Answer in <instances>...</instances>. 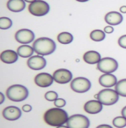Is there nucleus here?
I'll list each match as a JSON object with an SVG mask.
<instances>
[{
  "label": "nucleus",
  "instance_id": "nucleus-33",
  "mask_svg": "<svg viewBox=\"0 0 126 128\" xmlns=\"http://www.w3.org/2000/svg\"><path fill=\"white\" fill-rule=\"evenodd\" d=\"M120 12H121L122 13H126V6H122V7L120 8Z\"/></svg>",
  "mask_w": 126,
  "mask_h": 128
},
{
  "label": "nucleus",
  "instance_id": "nucleus-5",
  "mask_svg": "<svg viewBox=\"0 0 126 128\" xmlns=\"http://www.w3.org/2000/svg\"><path fill=\"white\" fill-rule=\"evenodd\" d=\"M28 10L30 13L36 17H41L45 16L50 11V5L48 2H46L42 0H36L31 4H30L28 6Z\"/></svg>",
  "mask_w": 126,
  "mask_h": 128
},
{
  "label": "nucleus",
  "instance_id": "nucleus-12",
  "mask_svg": "<svg viewBox=\"0 0 126 128\" xmlns=\"http://www.w3.org/2000/svg\"><path fill=\"white\" fill-rule=\"evenodd\" d=\"M35 84L41 88H47L54 82L53 75L48 73H40L35 77Z\"/></svg>",
  "mask_w": 126,
  "mask_h": 128
},
{
  "label": "nucleus",
  "instance_id": "nucleus-21",
  "mask_svg": "<svg viewBox=\"0 0 126 128\" xmlns=\"http://www.w3.org/2000/svg\"><path fill=\"white\" fill-rule=\"evenodd\" d=\"M58 42L59 43H61L63 45H68V44H70L71 42H73V35L69 33V32H61L58 35Z\"/></svg>",
  "mask_w": 126,
  "mask_h": 128
},
{
  "label": "nucleus",
  "instance_id": "nucleus-8",
  "mask_svg": "<svg viewBox=\"0 0 126 128\" xmlns=\"http://www.w3.org/2000/svg\"><path fill=\"white\" fill-rule=\"evenodd\" d=\"M91 86L92 84L89 80L84 77L75 78L74 80L71 81L70 84V87L72 90L76 92H79V94H83V92L89 91V89L91 88Z\"/></svg>",
  "mask_w": 126,
  "mask_h": 128
},
{
  "label": "nucleus",
  "instance_id": "nucleus-26",
  "mask_svg": "<svg viewBox=\"0 0 126 128\" xmlns=\"http://www.w3.org/2000/svg\"><path fill=\"white\" fill-rule=\"evenodd\" d=\"M45 98L46 100L50 101V102H54L58 98V94L54 91H49L47 92H45Z\"/></svg>",
  "mask_w": 126,
  "mask_h": 128
},
{
  "label": "nucleus",
  "instance_id": "nucleus-11",
  "mask_svg": "<svg viewBox=\"0 0 126 128\" xmlns=\"http://www.w3.org/2000/svg\"><path fill=\"white\" fill-rule=\"evenodd\" d=\"M27 66L33 70H40L46 66V60L42 56H32L27 60Z\"/></svg>",
  "mask_w": 126,
  "mask_h": 128
},
{
  "label": "nucleus",
  "instance_id": "nucleus-17",
  "mask_svg": "<svg viewBox=\"0 0 126 128\" xmlns=\"http://www.w3.org/2000/svg\"><path fill=\"white\" fill-rule=\"evenodd\" d=\"M106 22L111 26H116L122 22L123 16L120 14V12H110L105 16Z\"/></svg>",
  "mask_w": 126,
  "mask_h": 128
},
{
  "label": "nucleus",
  "instance_id": "nucleus-18",
  "mask_svg": "<svg viewBox=\"0 0 126 128\" xmlns=\"http://www.w3.org/2000/svg\"><path fill=\"white\" fill-rule=\"evenodd\" d=\"M83 60L86 63L89 64H98L101 60V54L95 50H89L87 51L83 55Z\"/></svg>",
  "mask_w": 126,
  "mask_h": 128
},
{
  "label": "nucleus",
  "instance_id": "nucleus-23",
  "mask_svg": "<svg viewBox=\"0 0 126 128\" xmlns=\"http://www.w3.org/2000/svg\"><path fill=\"white\" fill-rule=\"evenodd\" d=\"M90 38L94 42H101L106 38V32L101 30H94L90 33Z\"/></svg>",
  "mask_w": 126,
  "mask_h": 128
},
{
  "label": "nucleus",
  "instance_id": "nucleus-2",
  "mask_svg": "<svg viewBox=\"0 0 126 128\" xmlns=\"http://www.w3.org/2000/svg\"><path fill=\"white\" fill-rule=\"evenodd\" d=\"M32 47L35 52L39 56H49L54 53L56 49V44L53 40L48 37L38 38L33 42Z\"/></svg>",
  "mask_w": 126,
  "mask_h": 128
},
{
  "label": "nucleus",
  "instance_id": "nucleus-4",
  "mask_svg": "<svg viewBox=\"0 0 126 128\" xmlns=\"http://www.w3.org/2000/svg\"><path fill=\"white\" fill-rule=\"evenodd\" d=\"M119 96L120 95L118 94V92L116 90L111 88H105L98 92L97 99L103 105L111 106L116 104L118 102Z\"/></svg>",
  "mask_w": 126,
  "mask_h": 128
},
{
  "label": "nucleus",
  "instance_id": "nucleus-20",
  "mask_svg": "<svg viewBox=\"0 0 126 128\" xmlns=\"http://www.w3.org/2000/svg\"><path fill=\"white\" fill-rule=\"evenodd\" d=\"M34 48L28 45H21L17 48V53L21 58H30L34 53Z\"/></svg>",
  "mask_w": 126,
  "mask_h": 128
},
{
  "label": "nucleus",
  "instance_id": "nucleus-30",
  "mask_svg": "<svg viewBox=\"0 0 126 128\" xmlns=\"http://www.w3.org/2000/svg\"><path fill=\"white\" fill-rule=\"evenodd\" d=\"M32 109L31 106L29 105V104H26V105H23L22 107V111L26 112H31Z\"/></svg>",
  "mask_w": 126,
  "mask_h": 128
},
{
  "label": "nucleus",
  "instance_id": "nucleus-35",
  "mask_svg": "<svg viewBox=\"0 0 126 128\" xmlns=\"http://www.w3.org/2000/svg\"><path fill=\"white\" fill-rule=\"evenodd\" d=\"M56 128H69L68 126H64V125H63V126H56Z\"/></svg>",
  "mask_w": 126,
  "mask_h": 128
},
{
  "label": "nucleus",
  "instance_id": "nucleus-6",
  "mask_svg": "<svg viewBox=\"0 0 126 128\" xmlns=\"http://www.w3.org/2000/svg\"><path fill=\"white\" fill-rule=\"evenodd\" d=\"M118 62L113 58L106 57L102 58L97 64V69L104 74H111L118 69Z\"/></svg>",
  "mask_w": 126,
  "mask_h": 128
},
{
  "label": "nucleus",
  "instance_id": "nucleus-28",
  "mask_svg": "<svg viewBox=\"0 0 126 128\" xmlns=\"http://www.w3.org/2000/svg\"><path fill=\"white\" fill-rule=\"evenodd\" d=\"M118 44L120 46V47L126 49V35L120 36L118 40Z\"/></svg>",
  "mask_w": 126,
  "mask_h": 128
},
{
  "label": "nucleus",
  "instance_id": "nucleus-36",
  "mask_svg": "<svg viewBox=\"0 0 126 128\" xmlns=\"http://www.w3.org/2000/svg\"><path fill=\"white\" fill-rule=\"evenodd\" d=\"M25 2H30V4H31V2H33L35 1H36V0H24Z\"/></svg>",
  "mask_w": 126,
  "mask_h": 128
},
{
  "label": "nucleus",
  "instance_id": "nucleus-14",
  "mask_svg": "<svg viewBox=\"0 0 126 128\" xmlns=\"http://www.w3.org/2000/svg\"><path fill=\"white\" fill-rule=\"evenodd\" d=\"M103 104L98 100H90L84 104V111L89 114H97L102 110Z\"/></svg>",
  "mask_w": 126,
  "mask_h": 128
},
{
  "label": "nucleus",
  "instance_id": "nucleus-34",
  "mask_svg": "<svg viewBox=\"0 0 126 128\" xmlns=\"http://www.w3.org/2000/svg\"><path fill=\"white\" fill-rule=\"evenodd\" d=\"M0 98H1V100H0V103H2L4 102V95L3 94H2V92H0Z\"/></svg>",
  "mask_w": 126,
  "mask_h": 128
},
{
  "label": "nucleus",
  "instance_id": "nucleus-9",
  "mask_svg": "<svg viewBox=\"0 0 126 128\" xmlns=\"http://www.w3.org/2000/svg\"><path fill=\"white\" fill-rule=\"evenodd\" d=\"M15 39L21 44H30L35 40V33L29 29H21L16 32Z\"/></svg>",
  "mask_w": 126,
  "mask_h": 128
},
{
  "label": "nucleus",
  "instance_id": "nucleus-7",
  "mask_svg": "<svg viewBox=\"0 0 126 128\" xmlns=\"http://www.w3.org/2000/svg\"><path fill=\"white\" fill-rule=\"evenodd\" d=\"M66 124L69 128H89L90 121L86 116L74 114L68 118Z\"/></svg>",
  "mask_w": 126,
  "mask_h": 128
},
{
  "label": "nucleus",
  "instance_id": "nucleus-10",
  "mask_svg": "<svg viewBox=\"0 0 126 128\" xmlns=\"http://www.w3.org/2000/svg\"><path fill=\"white\" fill-rule=\"evenodd\" d=\"M54 80L60 84H65L73 80V74L68 70L59 69L53 74Z\"/></svg>",
  "mask_w": 126,
  "mask_h": 128
},
{
  "label": "nucleus",
  "instance_id": "nucleus-37",
  "mask_svg": "<svg viewBox=\"0 0 126 128\" xmlns=\"http://www.w3.org/2000/svg\"><path fill=\"white\" fill-rule=\"evenodd\" d=\"M78 2H87L88 0H76Z\"/></svg>",
  "mask_w": 126,
  "mask_h": 128
},
{
  "label": "nucleus",
  "instance_id": "nucleus-1",
  "mask_svg": "<svg viewBox=\"0 0 126 128\" xmlns=\"http://www.w3.org/2000/svg\"><path fill=\"white\" fill-rule=\"evenodd\" d=\"M68 118L67 112L59 108H50L44 114V121L51 126H59L66 124Z\"/></svg>",
  "mask_w": 126,
  "mask_h": 128
},
{
  "label": "nucleus",
  "instance_id": "nucleus-24",
  "mask_svg": "<svg viewBox=\"0 0 126 128\" xmlns=\"http://www.w3.org/2000/svg\"><path fill=\"white\" fill-rule=\"evenodd\" d=\"M12 26V22L10 18L2 17L0 18V28L1 30H7Z\"/></svg>",
  "mask_w": 126,
  "mask_h": 128
},
{
  "label": "nucleus",
  "instance_id": "nucleus-3",
  "mask_svg": "<svg viewBox=\"0 0 126 128\" xmlns=\"http://www.w3.org/2000/svg\"><path fill=\"white\" fill-rule=\"evenodd\" d=\"M7 98L12 102H21L29 96V91L25 86L21 84H13L8 87L6 91Z\"/></svg>",
  "mask_w": 126,
  "mask_h": 128
},
{
  "label": "nucleus",
  "instance_id": "nucleus-29",
  "mask_svg": "<svg viewBox=\"0 0 126 128\" xmlns=\"http://www.w3.org/2000/svg\"><path fill=\"white\" fill-rule=\"evenodd\" d=\"M104 32H106V33H112V32H114V28H113V26H106L105 28H104Z\"/></svg>",
  "mask_w": 126,
  "mask_h": 128
},
{
  "label": "nucleus",
  "instance_id": "nucleus-25",
  "mask_svg": "<svg viewBox=\"0 0 126 128\" xmlns=\"http://www.w3.org/2000/svg\"><path fill=\"white\" fill-rule=\"evenodd\" d=\"M114 126L117 128H124L126 126V118L124 116H116L113 120Z\"/></svg>",
  "mask_w": 126,
  "mask_h": 128
},
{
  "label": "nucleus",
  "instance_id": "nucleus-13",
  "mask_svg": "<svg viewBox=\"0 0 126 128\" xmlns=\"http://www.w3.org/2000/svg\"><path fill=\"white\" fill-rule=\"evenodd\" d=\"M2 116L8 121H16L21 116V111L15 106H8L2 111Z\"/></svg>",
  "mask_w": 126,
  "mask_h": 128
},
{
  "label": "nucleus",
  "instance_id": "nucleus-32",
  "mask_svg": "<svg viewBox=\"0 0 126 128\" xmlns=\"http://www.w3.org/2000/svg\"><path fill=\"white\" fill-rule=\"evenodd\" d=\"M121 115L126 118V106L125 108H123V109L121 110Z\"/></svg>",
  "mask_w": 126,
  "mask_h": 128
},
{
  "label": "nucleus",
  "instance_id": "nucleus-27",
  "mask_svg": "<svg viewBox=\"0 0 126 128\" xmlns=\"http://www.w3.org/2000/svg\"><path fill=\"white\" fill-rule=\"evenodd\" d=\"M54 105H55L57 108H62L66 105V101L63 98H57L54 101Z\"/></svg>",
  "mask_w": 126,
  "mask_h": 128
},
{
  "label": "nucleus",
  "instance_id": "nucleus-31",
  "mask_svg": "<svg viewBox=\"0 0 126 128\" xmlns=\"http://www.w3.org/2000/svg\"><path fill=\"white\" fill-rule=\"evenodd\" d=\"M96 128H113V127L107 124H101V125H99V126H97Z\"/></svg>",
  "mask_w": 126,
  "mask_h": 128
},
{
  "label": "nucleus",
  "instance_id": "nucleus-22",
  "mask_svg": "<svg viewBox=\"0 0 126 128\" xmlns=\"http://www.w3.org/2000/svg\"><path fill=\"white\" fill-rule=\"evenodd\" d=\"M115 90L118 92L120 96L126 98V78L118 81Z\"/></svg>",
  "mask_w": 126,
  "mask_h": 128
},
{
  "label": "nucleus",
  "instance_id": "nucleus-16",
  "mask_svg": "<svg viewBox=\"0 0 126 128\" xmlns=\"http://www.w3.org/2000/svg\"><path fill=\"white\" fill-rule=\"evenodd\" d=\"M0 59H1L2 62L5 64H13L18 60V54L14 50H7L1 53Z\"/></svg>",
  "mask_w": 126,
  "mask_h": 128
},
{
  "label": "nucleus",
  "instance_id": "nucleus-19",
  "mask_svg": "<svg viewBox=\"0 0 126 128\" xmlns=\"http://www.w3.org/2000/svg\"><path fill=\"white\" fill-rule=\"evenodd\" d=\"M7 7L11 12H19L25 9L26 4L24 0H8L7 2Z\"/></svg>",
  "mask_w": 126,
  "mask_h": 128
},
{
  "label": "nucleus",
  "instance_id": "nucleus-15",
  "mask_svg": "<svg viewBox=\"0 0 126 128\" xmlns=\"http://www.w3.org/2000/svg\"><path fill=\"white\" fill-rule=\"evenodd\" d=\"M99 84L105 88H111L117 84V78L112 74H104L99 78Z\"/></svg>",
  "mask_w": 126,
  "mask_h": 128
}]
</instances>
